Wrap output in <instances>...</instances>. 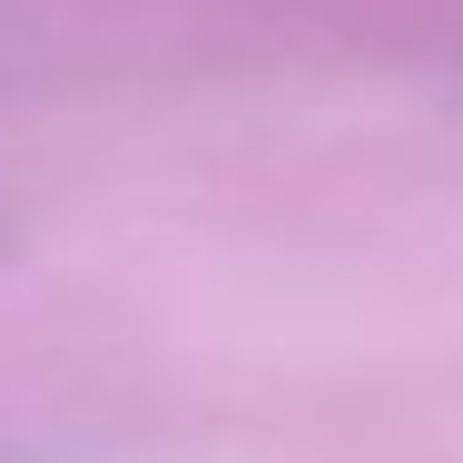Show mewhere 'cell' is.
I'll list each match as a JSON object with an SVG mask.
<instances>
[{"label":"cell","mask_w":463,"mask_h":463,"mask_svg":"<svg viewBox=\"0 0 463 463\" xmlns=\"http://www.w3.org/2000/svg\"><path fill=\"white\" fill-rule=\"evenodd\" d=\"M10 257H20V227H10V217H0V267H10Z\"/></svg>","instance_id":"obj_1"}]
</instances>
